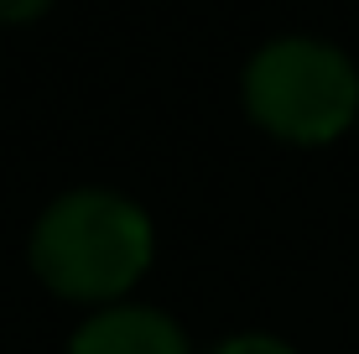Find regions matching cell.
I'll return each mask as SVG.
<instances>
[{"label": "cell", "instance_id": "6da1fadb", "mask_svg": "<svg viewBox=\"0 0 359 354\" xmlns=\"http://www.w3.org/2000/svg\"><path fill=\"white\" fill-rule=\"evenodd\" d=\"M32 271L53 297L120 302L156 255L146 209L109 188H73L53 198L32 229Z\"/></svg>", "mask_w": 359, "mask_h": 354}, {"label": "cell", "instance_id": "7a4b0ae2", "mask_svg": "<svg viewBox=\"0 0 359 354\" xmlns=\"http://www.w3.org/2000/svg\"><path fill=\"white\" fill-rule=\"evenodd\" d=\"M245 115L287 146H328L359 120V68L333 42L276 36L245 63Z\"/></svg>", "mask_w": 359, "mask_h": 354}, {"label": "cell", "instance_id": "3957f363", "mask_svg": "<svg viewBox=\"0 0 359 354\" xmlns=\"http://www.w3.org/2000/svg\"><path fill=\"white\" fill-rule=\"evenodd\" d=\"M68 354H193V344L162 308L115 302L79 323V334L68 339Z\"/></svg>", "mask_w": 359, "mask_h": 354}, {"label": "cell", "instance_id": "277c9868", "mask_svg": "<svg viewBox=\"0 0 359 354\" xmlns=\"http://www.w3.org/2000/svg\"><path fill=\"white\" fill-rule=\"evenodd\" d=\"M208 354H297V349L287 339H276V334H234L224 344H214Z\"/></svg>", "mask_w": 359, "mask_h": 354}, {"label": "cell", "instance_id": "5b68a950", "mask_svg": "<svg viewBox=\"0 0 359 354\" xmlns=\"http://www.w3.org/2000/svg\"><path fill=\"white\" fill-rule=\"evenodd\" d=\"M53 0H0V27H27V21L47 16Z\"/></svg>", "mask_w": 359, "mask_h": 354}]
</instances>
